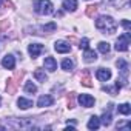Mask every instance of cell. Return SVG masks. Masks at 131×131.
<instances>
[{"instance_id": "cell-1", "label": "cell", "mask_w": 131, "mask_h": 131, "mask_svg": "<svg viewBox=\"0 0 131 131\" xmlns=\"http://www.w3.org/2000/svg\"><path fill=\"white\" fill-rule=\"evenodd\" d=\"M96 28L103 34H114L117 29V22L110 16H102L96 20Z\"/></svg>"}, {"instance_id": "cell-2", "label": "cell", "mask_w": 131, "mask_h": 131, "mask_svg": "<svg viewBox=\"0 0 131 131\" xmlns=\"http://www.w3.org/2000/svg\"><path fill=\"white\" fill-rule=\"evenodd\" d=\"M52 3L49 2V0H37L36 2V11L42 16H48L52 13Z\"/></svg>"}, {"instance_id": "cell-3", "label": "cell", "mask_w": 131, "mask_h": 131, "mask_svg": "<svg viewBox=\"0 0 131 131\" xmlns=\"http://www.w3.org/2000/svg\"><path fill=\"white\" fill-rule=\"evenodd\" d=\"M129 46V32H123L116 42V51H126Z\"/></svg>"}, {"instance_id": "cell-4", "label": "cell", "mask_w": 131, "mask_h": 131, "mask_svg": "<svg viewBox=\"0 0 131 131\" xmlns=\"http://www.w3.org/2000/svg\"><path fill=\"white\" fill-rule=\"evenodd\" d=\"M77 100H79V103H80L82 106H85V108H91V106H94V103H96L94 97L90 96V94H80V96L77 97Z\"/></svg>"}, {"instance_id": "cell-5", "label": "cell", "mask_w": 131, "mask_h": 131, "mask_svg": "<svg viewBox=\"0 0 131 131\" xmlns=\"http://www.w3.org/2000/svg\"><path fill=\"white\" fill-rule=\"evenodd\" d=\"M54 49L57 52H60V54H67V52L71 51V45L68 42H65V40H57L54 43Z\"/></svg>"}, {"instance_id": "cell-6", "label": "cell", "mask_w": 131, "mask_h": 131, "mask_svg": "<svg viewBox=\"0 0 131 131\" xmlns=\"http://www.w3.org/2000/svg\"><path fill=\"white\" fill-rule=\"evenodd\" d=\"M42 51H43V45H40V43H31V45L28 46V52H29V56H31L32 59L39 57Z\"/></svg>"}, {"instance_id": "cell-7", "label": "cell", "mask_w": 131, "mask_h": 131, "mask_svg": "<svg viewBox=\"0 0 131 131\" xmlns=\"http://www.w3.org/2000/svg\"><path fill=\"white\" fill-rule=\"evenodd\" d=\"M54 103V99L49 96V94H45V96H40L39 100H37V106L40 108H45V106H51Z\"/></svg>"}, {"instance_id": "cell-8", "label": "cell", "mask_w": 131, "mask_h": 131, "mask_svg": "<svg viewBox=\"0 0 131 131\" xmlns=\"http://www.w3.org/2000/svg\"><path fill=\"white\" fill-rule=\"evenodd\" d=\"M2 65H3V68H6V70H13L16 67V57L11 56V54H6L3 57V60H2Z\"/></svg>"}, {"instance_id": "cell-9", "label": "cell", "mask_w": 131, "mask_h": 131, "mask_svg": "<svg viewBox=\"0 0 131 131\" xmlns=\"http://www.w3.org/2000/svg\"><path fill=\"white\" fill-rule=\"evenodd\" d=\"M96 77L100 80V82H106L111 79V71L106 70V68H99L97 73H96Z\"/></svg>"}, {"instance_id": "cell-10", "label": "cell", "mask_w": 131, "mask_h": 131, "mask_svg": "<svg viewBox=\"0 0 131 131\" xmlns=\"http://www.w3.org/2000/svg\"><path fill=\"white\" fill-rule=\"evenodd\" d=\"M43 67H45V70H48L49 73H54V71L57 70V62H56L54 57H46L45 62H43Z\"/></svg>"}, {"instance_id": "cell-11", "label": "cell", "mask_w": 131, "mask_h": 131, "mask_svg": "<svg viewBox=\"0 0 131 131\" xmlns=\"http://www.w3.org/2000/svg\"><path fill=\"white\" fill-rule=\"evenodd\" d=\"M83 59H85V62H88V63H91V62H96L97 60V52L94 51V49H85V54H83Z\"/></svg>"}, {"instance_id": "cell-12", "label": "cell", "mask_w": 131, "mask_h": 131, "mask_svg": "<svg viewBox=\"0 0 131 131\" xmlns=\"http://www.w3.org/2000/svg\"><path fill=\"white\" fill-rule=\"evenodd\" d=\"M63 9L65 11H76L77 9V0H63Z\"/></svg>"}, {"instance_id": "cell-13", "label": "cell", "mask_w": 131, "mask_h": 131, "mask_svg": "<svg viewBox=\"0 0 131 131\" xmlns=\"http://www.w3.org/2000/svg\"><path fill=\"white\" fill-rule=\"evenodd\" d=\"M17 105H19V108H22V110H28V108H31V106H32V100L25 99V97H19Z\"/></svg>"}, {"instance_id": "cell-14", "label": "cell", "mask_w": 131, "mask_h": 131, "mask_svg": "<svg viewBox=\"0 0 131 131\" xmlns=\"http://www.w3.org/2000/svg\"><path fill=\"white\" fill-rule=\"evenodd\" d=\"M99 126H100V119L96 117V116H93V117L90 119V122H88V128H90V129H97Z\"/></svg>"}, {"instance_id": "cell-15", "label": "cell", "mask_w": 131, "mask_h": 131, "mask_svg": "<svg viewBox=\"0 0 131 131\" xmlns=\"http://www.w3.org/2000/svg\"><path fill=\"white\" fill-rule=\"evenodd\" d=\"M34 77H36L39 82H43V83H45V82H46V79H48L43 70H36V71H34Z\"/></svg>"}, {"instance_id": "cell-16", "label": "cell", "mask_w": 131, "mask_h": 131, "mask_svg": "<svg viewBox=\"0 0 131 131\" xmlns=\"http://www.w3.org/2000/svg\"><path fill=\"white\" fill-rule=\"evenodd\" d=\"M117 111H119L120 114L128 116V114L131 113V106H129V103H122V105H119V106H117Z\"/></svg>"}, {"instance_id": "cell-17", "label": "cell", "mask_w": 131, "mask_h": 131, "mask_svg": "<svg viewBox=\"0 0 131 131\" xmlns=\"http://www.w3.org/2000/svg\"><path fill=\"white\" fill-rule=\"evenodd\" d=\"M111 119H113V117H111V113H110V111H108V113L105 111L103 116H102V119H100V123H103L105 126H108V125H111Z\"/></svg>"}, {"instance_id": "cell-18", "label": "cell", "mask_w": 131, "mask_h": 131, "mask_svg": "<svg viewBox=\"0 0 131 131\" xmlns=\"http://www.w3.org/2000/svg\"><path fill=\"white\" fill-rule=\"evenodd\" d=\"M25 91H26V93H29V94H34V93L37 91V86H36L31 80H28V82L25 83Z\"/></svg>"}, {"instance_id": "cell-19", "label": "cell", "mask_w": 131, "mask_h": 131, "mask_svg": "<svg viewBox=\"0 0 131 131\" xmlns=\"http://www.w3.org/2000/svg\"><path fill=\"white\" fill-rule=\"evenodd\" d=\"M73 67H74V63H73V60H70V59H65V60L62 62V68H63L65 71H71Z\"/></svg>"}, {"instance_id": "cell-20", "label": "cell", "mask_w": 131, "mask_h": 131, "mask_svg": "<svg viewBox=\"0 0 131 131\" xmlns=\"http://www.w3.org/2000/svg\"><path fill=\"white\" fill-rule=\"evenodd\" d=\"M97 48H99V51L103 52V54H108V52H110V43H106V42H100V43L97 45Z\"/></svg>"}, {"instance_id": "cell-21", "label": "cell", "mask_w": 131, "mask_h": 131, "mask_svg": "<svg viewBox=\"0 0 131 131\" xmlns=\"http://www.w3.org/2000/svg\"><path fill=\"white\" fill-rule=\"evenodd\" d=\"M56 28H57V25H56L54 22H51V23L42 26V31H43V32H52V31H56Z\"/></svg>"}, {"instance_id": "cell-22", "label": "cell", "mask_w": 131, "mask_h": 131, "mask_svg": "<svg viewBox=\"0 0 131 131\" xmlns=\"http://www.w3.org/2000/svg\"><path fill=\"white\" fill-rule=\"evenodd\" d=\"M79 46H80V49H83V51H85V49H88V48H90V42H88V39H83V40L80 42V45H79Z\"/></svg>"}, {"instance_id": "cell-23", "label": "cell", "mask_w": 131, "mask_h": 131, "mask_svg": "<svg viewBox=\"0 0 131 131\" xmlns=\"http://www.w3.org/2000/svg\"><path fill=\"white\" fill-rule=\"evenodd\" d=\"M122 25H123L125 31H126V32H129V29H131V25H129V22H128V20H123V22H122Z\"/></svg>"}, {"instance_id": "cell-24", "label": "cell", "mask_w": 131, "mask_h": 131, "mask_svg": "<svg viewBox=\"0 0 131 131\" xmlns=\"http://www.w3.org/2000/svg\"><path fill=\"white\" fill-rule=\"evenodd\" d=\"M83 83H85L86 86H91V83H90V76H88V73H85V79H83Z\"/></svg>"}, {"instance_id": "cell-25", "label": "cell", "mask_w": 131, "mask_h": 131, "mask_svg": "<svg viewBox=\"0 0 131 131\" xmlns=\"http://www.w3.org/2000/svg\"><path fill=\"white\" fill-rule=\"evenodd\" d=\"M0 5H2V0H0Z\"/></svg>"}, {"instance_id": "cell-26", "label": "cell", "mask_w": 131, "mask_h": 131, "mask_svg": "<svg viewBox=\"0 0 131 131\" xmlns=\"http://www.w3.org/2000/svg\"><path fill=\"white\" fill-rule=\"evenodd\" d=\"M0 100H2V99H0Z\"/></svg>"}]
</instances>
